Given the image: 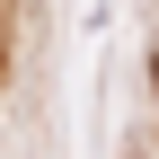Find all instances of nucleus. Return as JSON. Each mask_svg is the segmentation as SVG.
<instances>
[{
    "label": "nucleus",
    "mask_w": 159,
    "mask_h": 159,
    "mask_svg": "<svg viewBox=\"0 0 159 159\" xmlns=\"http://www.w3.org/2000/svg\"><path fill=\"white\" fill-rule=\"evenodd\" d=\"M150 89H159V53H150Z\"/></svg>",
    "instance_id": "1"
}]
</instances>
